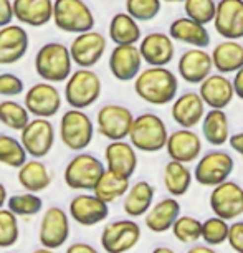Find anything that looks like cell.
Segmentation results:
<instances>
[{
  "instance_id": "24",
  "label": "cell",
  "mask_w": 243,
  "mask_h": 253,
  "mask_svg": "<svg viewBox=\"0 0 243 253\" xmlns=\"http://www.w3.org/2000/svg\"><path fill=\"white\" fill-rule=\"evenodd\" d=\"M167 154L172 161H179L182 164H189L194 162L202 152V141H200L199 134L192 129H180L174 131L172 134L167 136Z\"/></svg>"
},
{
  "instance_id": "12",
  "label": "cell",
  "mask_w": 243,
  "mask_h": 253,
  "mask_svg": "<svg viewBox=\"0 0 243 253\" xmlns=\"http://www.w3.org/2000/svg\"><path fill=\"white\" fill-rule=\"evenodd\" d=\"M70 217L63 209L58 205H51L43 212L40 222V230H38V240L41 247L56 248L63 247L70 238Z\"/></svg>"
},
{
  "instance_id": "28",
  "label": "cell",
  "mask_w": 243,
  "mask_h": 253,
  "mask_svg": "<svg viewBox=\"0 0 243 253\" xmlns=\"http://www.w3.org/2000/svg\"><path fill=\"white\" fill-rule=\"evenodd\" d=\"M210 56L213 68L218 73H235L243 66V45L238 40H223L213 48Z\"/></svg>"
},
{
  "instance_id": "43",
  "label": "cell",
  "mask_w": 243,
  "mask_h": 253,
  "mask_svg": "<svg viewBox=\"0 0 243 253\" xmlns=\"http://www.w3.org/2000/svg\"><path fill=\"white\" fill-rule=\"evenodd\" d=\"M228 223L220 217H212L202 223V237L208 245H220L227 242L228 237Z\"/></svg>"
},
{
  "instance_id": "21",
  "label": "cell",
  "mask_w": 243,
  "mask_h": 253,
  "mask_svg": "<svg viewBox=\"0 0 243 253\" xmlns=\"http://www.w3.org/2000/svg\"><path fill=\"white\" fill-rule=\"evenodd\" d=\"M179 75L185 83L200 84L208 75L212 73V56L205 48H189L185 50L177 63Z\"/></svg>"
},
{
  "instance_id": "36",
  "label": "cell",
  "mask_w": 243,
  "mask_h": 253,
  "mask_svg": "<svg viewBox=\"0 0 243 253\" xmlns=\"http://www.w3.org/2000/svg\"><path fill=\"white\" fill-rule=\"evenodd\" d=\"M30 121V113L23 104L5 99L0 103V123L12 131H22Z\"/></svg>"
},
{
  "instance_id": "15",
  "label": "cell",
  "mask_w": 243,
  "mask_h": 253,
  "mask_svg": "<svg viewBox=\"0 0 243 253\" xmlns=\"http://www.w3.org/2000/svg\"><path fill=\"white\" fill-rule=\"evenodd\" d=\"M210 209L223 220L240 217L243 213V189L228 179L215 185L210 194Z\"/></svg>"
},
{
  "instance_id": "48",
  "label": "cell",
  "mask_w": 243,
  "mask_h": 253,
  "mask_svg": "<svg viewBox=\"0 0 243 253\" xmlns=\"http://www.w3.org/2000/svg\"><path fill=\"white\" fill-rule=\"evenodd\" d=\"M232 86H233L235 96L243 101V66L240 70L235 71V76H233V80H232Z\"/></svg>"
},
{
  "instance_id": "16",
  "label": "cell",
  "mask_w": 243,
  "mask_h": 253,
  "mask_svg": "<svg viewBox=\"0 0 243 253\" xmlns=\"http://www.w3.org/2000/svg\"><path fill=\"white\" fill-rule=\"evenodd\" d=\"M215 32L225 40L243 38V0H220L213 17Z\"/></svg>"
},
{
  "instance_id": "54",
  "label": "cell",
  "mask_w": 243,
  "mask_h": 253,
  "mask_svg": "<svg viewBox=\"0 0 243 253\" xmlns=\"http://www.w3.org/2000/svg\"><path fill=\"white\" fill-rule=\"evenodd\" d=\"M161 2H169V3H177V2H184V0H161Z\"/></svg>"
},
{
  "instance_id": "13",
  "label": "cell",
  "mask_w": 243,
  "mask_h": 253,
  "mask_svg": "<svg viewBox=\"0 0 243 253\" xmlns=\"http://www.w3.org/2000/svg\"><path fill=\"white\" fill-rule=\"evenodd\" d=\"M61 93L53 83H37L28 88L23 98V106L35 118H53L61 108Z\"/></svg>"
},
{
  "instance_id": "45",
  "label": "cell",
  "mask_w": 243,
  "mask_h": 253,
  "mask_svg": "<svg viewBox=\"0 0 243 253\" xmlns=\"http://www.w3.org/2000/svg\"><path fill=\"white\" fill-rule=\"evenodd\" d=\"M227 240L237 253H243V222H235L228 227Z\"/></svg>"
},
{
  "instance_id": "46",
  "label": "cell",
  "mask_w": 243,
  "mask_h": 253,
  "mask_svg": "<svg viewBox=\"0 0 243 253\" xmlns=\"http://www.w3.org/2000/svg\"><path fill=\"white\" fill-rule=\"evenodd\" d=\"M12 20H13L12 0H0V28L12 23Z\"/></svg>"
},
{
  "instance_id": "50",
  "label": "cell",
  "mask_w": 243,
  "mask_h": 253,
  "mask_svg": "<svg viewBox=\"0 0 243 253\" xmlns=\"http://www.w3.org/2000/svg\"><path fill=\"white\" fill-rule=\"evenodd\" d=\"M187 253H217V252L213 250V248L205 247V245H195V247L190 248Z\"/></svg>"
},
{
  "instance_id": "35",
  "label": "cell",
  "mask_w": 243,
  "mask_h": 253,
  "mask_svg": "<svg viewBox=\"0 0 243 253\" xmlns=\"http://www.w3.org/2000/svg\"><path fill=\"white\" fill-rule=\"evenodd\" d=\"M164 184L170 195L180 197V195L187 194L190 184H192V172L182 162L170 161L165 164L164 169Z\"/></svg>"
},
{
  "instance_id": "3",
  "label": "cell",
  "mask_w": 243,
  "mask_h": 253,
  "mask_svg": "<svg viewBox=\"0 0 243 253\" xmlns=\"http://www.w3.org/2000/svg\"><path fill=\"white\" fill-rule=\"evenodd\" d=\"M167 126L161 116L154 113H142L132 119L129 129V142L136 151L159 152L167 142Z\"/></svg>"
},
{
  "instance_id": "26",
  "label": "cell",
  "mask_w": 243,
  "mask_h": 253,
  "mask_svg": "<svg viewBox=\"0 0 243 253\" xmlns=\"http://www.w3.org/2000/svg\"><path fill=\"white\" fill-rule=\"evenodd\" d=\"M13 18L22 25L43 27L51 22L53 0H12Z\"/></svg>"
},
{
  "instance_id": "47",
  "label": "cell",
  "mask_w": 243,
  "mask_h": 253,
  "mask_svg": "<svg viewBox=\"0 0 243 253\" xmlns=\"http://www.w3.org/2000/svg\"><path fill=\"white\" fill-rule=\"evenodd\" d=\"M65 253H99V252L93 245H89V243L76 242V243H71V245L66 248Z\"/></svg>"
},
{
  "instance_id": "19",
  "label": "cell",
  "mask_w": 243,
  "mask_h": 253,
  "mask_svg": "<svg viewBox=\"0 0 243 253\" xmlns=\"http://www.w3.org/2000/svg\"><path fill=\"white\" fill-rule=\"evenodd\" d=\"M30 37L22 25L8 23L0 28V65L18 63L27 55Z\"/></svg>"
},
{
  "instance_id": "8",
  "label": "cell",
  "mask_w": 243,
  "mask_h": 253,
  "mask_svg": "<svg viewBox=\"0 0 243 253\" xmlns=\"http://www.w3.org/2000/svg\"><path fill=\"white\" fill-rule=\"evenodd\" d=\"M20 142L27 156L41 159L48 156L55 144V126L46 118H33L20 131Z\"/></svg>"
},
{
  "instance_id": "9",
  "label": "cell",
  "mask_w": 243,
  "mask_h": 253,
  "mask_svg": "<svg viewBox=\"0 0 243 253\" xmlns=\"http://www.w3.org/2000/svg\"><path fill=\"white\" fill-rule=\"evenodd\" d=\"M134 114L122 104L109 103L99 108L96 114L98 132L108 141H122L129 134Z\"/></svg>"
},
{
  "instance_id": "10",
  "label": "cell",
  "mask_w": 243,
  "mask_h": 253,
  "mask_svg": "<svg viewBox=\"0 0 243 253\" xmlns=\"http://www.w3.org/2000/svg\"><path fill=\"white\" fill-rule=\"evenodd\" d=\"M233 169H235V161L228 152L210 151L195 166L194 179L200 185L215 187V185L225 182L230 177Z\"/></svg>"
},
{
  "instance_id": "53",
  "label": "cell",
  "mask_w": 243,
  "mask_h": 253,
  "mask_svg": "<svg viewBox=\"0 0 243 253\" xmlns=\"http://www.w3.org/2000/svg\"><path fill=\"white\" fill-rule=\"evenodd\" d=\"M32 253H56V252H55V250H51V248L40 247V248H37V250H33Z\"/></svg>"
},
{
  "instance_id": "22",
  "label": "cell",
  "mask_w": 243,
  "mask_h": 253,
  "mask_svg": "<svg viewBox=\"0 0 243 253\" xmlns=\"http://www.w3.org/2000/svg\"><path fill=\"white\" fill-rule=\"evenodd\" d=\"M104 167L121 177L131 179L137 169V154L131 142L111 141L104 149Z\"/></svg>"
},
{
  "instance_id": "25",
  "label": "cell",
  "mask_w": 243,
  "mask_h": 253,
  "mask_svg": "<svg viewBox=\"0 0 243 253\" xmlns=\"http://www.w3.org/2000/svg\"><path fill=\"white\" fill-rule=\"evenodd\" d=\"M170 114L180 127L192 129L202 121L203 114H205V103L202 101L200 94L195 91L182 93L180 96H175L172 101Z\"/></svg>"
},
{
  "instance_id": "18",
  "label": "cell",
  "mask_w": 243,
  "mask_h": 253,
  "mask_svg": "<svg viewBox=\"0 0 243 253\" xmlns=\"http://www.w3.org/2000/svg\"><path fill=\"white\" fill-rule=\"evenodd\" d=\"M141 45L137 46L142 61L149 66H167L175 56L174 40L167 33L152 32L141 38Z\"/></svg>"
},
{
  "instance_id": "37",
  "label": "cell",
  "mask_w": 243,
  "mask_h": 253,
  "mask_svg": "<svg viewBox=\"0 0 243 253\" xmlns=\"http://www.w3.org/2000/svg\"><path fill=\"white\" fill-rule=\"evenodd\" d=\"M7 209L15 213L17 217H33L41 212L43 209V200L38 194L23 192L15 194L12 197H7Z\"/></svg>"
},
{
  "instance_id": "23",
  "label": "cell",
  "mask_w": 243,
  "mask_h": 253,
  "mask_svg": "<svg viewBox=\"0 0 243 253\" xmlns=\"http://www.w3.org/2000/svg\"><path fill=\"white\" fill-rule=\"evenodd\" d=\"M199 94L202 98V101L205 103V106L210 109H225L232 103V99L235 98L232 80L222 73L208 75L200 83Z\"/></svg>"
},
{
  "instance_id": "41",
  "label": "cell",
  "mask_w": 243,
  "mask_h": 253,
  "mask_svg": "<svg viewBox=\"0 0 243 253\" xmlns=\"http://www.w3.org/2000/svg\"><path fill=\"white\" fill-rule=\"evenodd\" d=\"M161 0H126V13L136 22H151L159 15Z\"/></svg>"
},
{
  "instance_id": "52",
  "label": "cell",
  "mask_w": 243,
  "mask_h": 253,
  "mask_svg": "<svg viewBox=\"0 0 243 253\" xmlns=\"http://www.w3.org/2000/svg\"><path fill=\"white\" fill-rule=\"evenodd\" d=\"M152 253H175V252L169 247H157V248H154Z\"/></svg>"
},
{
  "instance_id": "42",
  "label": "cell",
  "mask_w": 243,
  "mask_h": 253,
  "mask_svg": "<svg viewBox=\"0 0 243 253\" xmlns=\"http://www.w3.org/2000/svg\"><path fill=\"white\" fill-rule=\"evenodd\" d=\"M174 237L182 243H195L202 237V222L194 217H177L172 225Z\"/></svg>"
},
{
  "instance_id": "4",
  "label": "cell",
  "mask_w": 243,
  "mask_h": 253,
  "mask_svg": "<svg viewBox=\"0 0 243 253\" xmlns=\"http://www.w3.org/2000/svg\"><path fill=\"white\" fill-rule=\"evenodd\" d=\"M101 78L91 68L71 71V75L65 81V99L70 108L75 109H86L93 106L101 96Z\"/></svg>"
},
{
  "instance_id": "5",
  "label": "cell",
  "mask_w": 243,
  "mask_h": 253,
  "mask_svg": "<svg viewBox=\"0 0 243 253\" xmlns=\"http://www.w3.org/2000/svg\"><path fill=\"white\" fill-rule=\"evenodd\" d=\"M51 20L60 32L78 33L93 30L96 18L84 0H53Z\"/></svg>"
},
{
  "instance_id": "27",
  "label": "cell",
  "mask_w": 243,
  "mask_h": 253,
  "mask_svg": "<svg viewBox=\"0 0 243 253\" xmlns=\"http://www.w3.org/2000/svg\"><path fill=\"white\" fill-rule=\"evenodd\" d=\"M167 35L172 40L190 45L194 48H207L210 45V33L207 30V25H202L189 17L175 18L169 25Z\"/></svg>"
},
{
  "instance_id": "2",
  "label": "cell",
  "mask_w": 243,
  "mask_h": 253,
  "mask_svg": "<svg viewBox=\"0 0 243 253\" xmlns=\"http://www.w3.org/2000/svg\"><path fill=\"white\" fill-rule=\"evenodd\" d=\"M73 61H71L68 46L58 42L41 45L35 55V71L46 83H65L71 75Z\"/></svg>"
},
{
  "instance_id": "40",
  "label": "cell",
  "mask_w": 243,
  "mask_h": 253,
  "mask_svg": "<svg viewBox=\"0 0 243 253\" xmlns=\"http://www.w3.org/2000/svg\"><path fill=\"white\" fill-rule=\"evenodd\" d=\"M215 8V0H184L185 17L192 18V20L202 23V25H208V23L213 22Z\"/></svg>"
},
{
  "instance_id": "11",
  "label": "cell",
  "mask_w": 243,
  "mask_h": 253,
  "mask_svg": "<svg viewBox=\"0 0 243 253\" xmlns=\"http://www.w3.org/2000/svg\"><path fill=\"white\" fill-rule=\"evenodd\" d=\"M106 46H108L106 37L101 32H94L93 28V30L78 33L73 38L68 50H70L71 61L75 65H78L80 68H93L103 58Z\"/></svg>"
},
{
  "instance_id": "38",
  "label": "cell",
  "mask_w": 243,
  "mask_h": 253,
  "mask_svg": "<svg viewBox=\"0 0 243 253\" xmlns=\"http://www.w3.org/2000/svg\"><path fill=\"white\" fill-rule=\"evenodd\" d=\"M27 161L22 142L8 134H0V164L18 169Z\"/></svg>"
},
{
  "instance_id": "20",
  "label": "cell",
  "mask_w": 243,
  "mask_h": 253,
  "mask_svg": "<svg viewBox=\"0 0 243 253\" xmlns=\"http://www.w3.org/2000/svg\"><path fill=\"white\" fill-rule=\"evenodd\" d=\"M108 66L118 81H132L139 75L142 66L137 45H116L109 55Z\"/></svg>"
},
{
  "instance_id": "31",
  "label": "cell",
  "mask_w": 243,
  "mask_h": 253,
  "mask_svg": "<svg viewBox=\"0 0 243 253\" xmlns=\"http://www.w3.org/2000/svg\"><path fill=\"white\" fill-rule=\"evenodd\" d=\"M108 35L114 45H137L142 38L139 22L126 12L114 13L109 22Z\"/></svg>"
},
{
  "instance_id": "33",
  "label": "cell",
  "mask_w": 243,
  "mask_h": 253,
  "mask_svg": "<svg viewBox=\"0 0 243 253\" xmlns=\"http://www.w3.org/2000/svg\"><path fill=\"white\" fill-rule=\"evenodd\" d=\"M202 132L212 146H223L230 137V123L223 109H210L202 118Z\"/></svg>"
},
{
  "instance_id": "1",
  "label": "cell",
  "mask_w": 243,
  "mask_h": 253,
  "mask_svg": "<svg viewBox=\"0 0 243 253\" xmlns=\"http://www.w3.org/2000/svg\"><path fill=\"white\" fill-rule=\"evenodd\" d=\"M179 91V78L167 66H149L134 78V93L142 101L164 106L172 103Z\"/></svg>"
},
{
  "instance_id": "17",
  "label": "cell",
  "mask_w": 243,
  "mask_h": 253,
  "mask_svg": "<svg viewBox=\"0 0 243 253\" xmlns=\"http://www.w3.org/2000/svg\"><path fill=\"white\" fill-rule=\"evenodd\" d=\"M70 217L83 227H93L106 220L109 204L103 202L94 194H78L70 202Z\"/></svg>"
},
{
  "instance_id": "49",
  "label": "cell",
  "mask_w": 243,
  "mask_h": 253,
  "mask_svg": "<svg viewBox=\"0 0 243 253\" xmlns=\"http://www.w3.org/2000/svg\"><path fill=\"white\" fill-rule=\"evenodd\" d=\"M228 142H230L232 149L243 157V132H237V134L230 136L228 137Z\"/></svg>"
},
{
  "instance_id": "51",
  "label": "cell",
  "mask_w": 243,
  "mask_h": 253,
  "mask_svg": "<svg viewBox=\"0 0 243 253\" xmlns=\"http://www.w3.org/2000/svg\"><path fill=\"white\" fill-rule=\"evenodd\" d=\"M7 189H5V185H3L2 182H0V209L5 205V202H7Z\"/></svg>"
},
{
  "instance_id": "39",
  "label": "cell",
  "mask_w": 243,
  "mask_h": 253,
  "mask_svg": "<svg viewBox=\"0 0 243 253\" xmlns=\"http://www.w3.org/2000/svg\"><path fill=\"white\" fill-rule=\"evenodd\" d=\"M20 238L18 217L8 209H0V248H10Z\"/></svg>"
},
{
  "instance_id": "32",
  "label": "cell",
  "mask_w": 243,
  "mask_h": 253,
  "mask_svg": "<svg viewBox=\"0 0 243 253\" xmlns=\"http://www.w3.org/2000/svg\"><path fill=\"white\" fill-rule=\"evenodd\" d=\"M156 189L147 180H137L134 185H129L127 192L124 194L122 209L129 217H142L151 209L154 200Z\"/></svg>"
},
{
  "instance_id": "14",
  "label": "cell",
  "mask_w": 243,
  "mask_h": 253,
  "mask_svg": "<svg viewBox=\"0 0 243 253\" xmlns=\"http://www.w3.org/2000/svg\"><path fill=\"white\" fill-rule=\"evenodd\" d=\"M141 240V227L134 220H116L101 232V247L106 253H126Z\"/></svg>"
},
{
  "instance_id": "6",
  "label": "cell",
  "mask_w": 243,
  "mask_h": 253,
  "mask_svg": "<svg viewBox=\"0 0 243 253\" xmlns=\"http://www.w3.org/2000/svg\"><path fill=\"white\" fill-rule=\"evenodd\" d=\"M58 134L70 151H84L93 141L94 124L83 109L71 108L60 119Z\"/></svg>"
},
{
  "instance_id": "44",
  "label": "cell",
  "mask_w": 243,
  "mask_h": 253,
  "mask_svg": "<svg viewBox=\"0 0 243 253\" xmlns=\"http://www.w3.org/2000/svg\"><path fill=\"white\" fill-rule=\"evenodd\" d=\"M23 91H25V84H23L22 78H18L13 73L0 75V96L13 98V96H20Z\"/></svg>"
},
{
  "instance_id": "7",
  "label": "cell",
  "mask_w": 243,
  "mask_h": 253,
  "mask_svg": "<svg viewBox=\"0 0 243 253\" xmlns=\"http://www.w3.org/2000/svg\"><path fill=\"white\" fill-rule=\"evenodd\" d=\"M106 167L96 156L80 152L65 167L63 180L73 190H93Z\"/></svg>"
},
{
  "instance_id": "34",
  "label": "cell",
  "mask_w": 243,
  "mask_h": 253,
  "mask_svg": "<svg viewBox=\"0 0 243 253\" xmlns=\"http://www.w3.org/2000/svg\"><path fill=\"white\" fill-rule=\"evenodd\" d=\"M127 189H129V179L121 177V175L106 169L93 187V194L101 199L103 202L111 204L114 200L121 199L127 192Z\"/></svg>"
},
{
  "instance_id": "30",
  "label": "cell",
  "mask_w": 243,
  "mask_h": 253,
  "mask_svg": "<svg viewBox=\"0 0 243 253\" xmlns=\"http://www.w3.org/2000/svg\"><path fill=\"white\" fill-rule=\"evenodd\" d=\"M18 184L22 185L27 192H43L50 187L51 174L43 162L40 159L25 161L18 167Z\"/></svg>"
},
{
  "instance_id": "29",
  "label": "cell",
  "mask_w": 243,
  "mask_h": 253,
  "mask_svg": "<svg viewBox=\"0 0 243 253\" xmlns=\"http://www.w3.org/2000/svg\"><path fill=\"white\" fill-rule=\"evenodd\" d=\"M180 215V204L175 199H162L146 212V227L154 233L167 232Z\"/></svg>"
}]
</instances>
